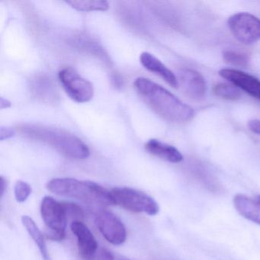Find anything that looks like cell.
I'll use <instances>...</instances> for the list:
<instances>
[{"mask_svg": "<svg viewBox=\"0 0 260 260\" xmlns=\"http://www.w3.org/2000/svg\"><path fill=\"white\" fill-rule=\"evenodd\" d=\"M134 86L144 102L167 121L186 122L194 116V110L189 106L149 79L139 77L135 80Z\"/></svg>", "mask_w": 260, "mask_h": 260, "instance_id": "cell-1", "label": "cell"}, {"mask_svg": "<svg viewBox=\"0 0 260 260\" xmlns=\"http://www.w3.org/2000/svg\"><path fill=\"white\" fill-rule=\"evenodd\" d=\"M21 133L31 139L37 140L74 159H85L90 155L89 147L80 138L63 130L41 124L21 126Z\"/></svg>", "mask_w": 260, "mask_h": 260, "instance_id": "cell-2", "label": "cell"}, {"mask_svg": "<svg viewBox=\"0 0 260 260\" xmlns=\"http://www.w3.org/2000/svg\"><path fill=\"white\" fill-rule=\"evenodd\" d=\"M47 188L57 196L77 199L92 205H115L111 191L91 181L56 178L48 182Z\"/></svg>", "mask_w": 260, "mask_h": 260, "instance_id": "cell-3", "label": "cell"}, {"mask_svg": "<svg viewBox=\"0 0 260 260\" xmlns=\"http://www.w3.org/2000/svg\"><path fill=\"white\" fill-rule=\"evenodd\" d=\"M115 205L135 213L154 216L159 213L157 202L148 194L128 187H117L111 190Z\"/></svg>", "mask_w": 260, "mask_h": 260, "instance_id": "cell-4", "label": "cell"}, {"mask_svg": "<svg viewBox=\"0 0 260 260\" xmlns=\"http://www.w3.org/2000/svg\"><path fill=\"white\" fill-rule=\"evenodd\" d=\"M41 214L46 225L47 237L54 241H61L66 236L68 215L63 202L45 196L41 205Z\"/></svg>", "mask_w": 260, "mask_h": 260, "instance_id": "cell-5", "label": "cell"}, {"mask_svg": "<svg viewBox=\"0 0 260 260\" xmlns=\"http://www.w3.org/2000/svg\"><path fill=\"white\" fill-rule=\"evenodd\" d=\"M228 27L234 37L244 45H252L260 40V19L248 13L233 15Z\"/></svg>", "mask_w": 260, "mask_h": 260, "instance_id": "cell-6", "label": "cell"}, {"mask_svg": "<svg viewBox=\"0 0 260 260\" xmlns=\"http://www.w3.org/2000/svg\"><path fill=\"white\" fill-rule=\"evenodd\" d=\"M59 80L67 94L79 103H87L94 95L93 86L82 77L75 70L65 68L58 74Z\"/></svg>", "mask_w": 260, "mask_h": 260, "instance_id": "cell-7", "label": "cell"}, {"mask_svg": "<svg viewBox=\"0 0 260 260\" xmlns=\"http://www.w3.org/2000/svg\"><path fill=\"white\" fill-rule=\"evenodd\" d=\"M95 223L105 239L115 246L122 244L126 240L127 232L124 223L111 211L100 210L95 216Z\"/></svg>", "mask_w": 260, "mask_h": 260, "instance_id": "cell-8", "label": "cell"}, {"mask_svg": "<svg viewBox=\"0 0 260 260\" xmlns=\"http://www.w3.org/2000/svg\"><path fill=\"white\" fill-rule=\"evenodd\" d=\"M71 229L77 239L79 254L83 260H94L98 250V243L90 230L80 220H74Z\"/></svg>", "mask_w": 260, "mask_h": 260, "instance_id": "cell-9", "label": "cell"}, {"mask_svg": "<svg viewBox=\"0 0 260 260\" xmlns=\"http://www.w3.org/2000/svg\"><path fill=\"white\" fill-rule=\"evenodd\" d=\"M179 80L182 90L189 98L196 101L205 98L207 92L206 82L202 74L193 70L184 69L179 72Z\"/></svg>", "mask_w": 260, "mask_h": 260, "instance_id": "cell-10", "label": "cell"}, {"mask_svg": "<svg viewBox=\"0 0 260 260\" xmlns=\"http://www.w3.org/2000/svg\"><path fill=\"white\" fill-rule=\"evenodd\" d=\"M219 74L239 89L260 100V80L253 76L234 69H222Z\"/></svg>", "mask_w": 260, "mask_h": 260, "instance_id": "cell-11", "label": "cell"}, {"mask_svg": "<svg viewBox=\"0 0 260 260\" xmlns=\"http://www.w3.org/2000/svg\"><path fill=\"white\" fill-rule=\"evenodd\" d=\"M140 61L147 71L157 74L172 87H177L179 86L176 76L153 54L143 52L140 57Z\"/></svg>", "mask_w": 260, "mask_h": 260, "instance_id": "cell-12", "label": "cell"}, {"mask_svg": "<svg viewBox=\"0 0 260 260\" xmlns=\"http://www.w3.org/2000/svg\"><path fill=\"white\" fill-rule=\"evenodd\" d=\"M145 149L150 154L173 164L183 160V156L176 147L156 139H150L145 144Z\"/></svg>", "mask_w": 260, "mask_h": 260, "instance_id": "cell-13", "label": "cell"}, {"mask_svg": "<svg viewBox=\"0 0 260 260\" xmlns=\"http://www.w3.org/2000/svg\"><path fill=\"white\" fill-rule=\"evenodd\" d=\"M236 210L244 218L260 225V203L244 194H237L234 198Z\"/></svg>", "mask_w": 260, "mask_h": 260, "instance_id": "cell-14", "label": "cell"}, {"mask_svg": "<svg viewBox=\"0 0 260 260\" xmlns=\"http://www.w3.org/2000/svg\"><path fill=\"white\" fill-rule=\"evenodd\" d=\"M22 221L28 234L39 247L44 260H51L48 255V249H47V245L43 234L39 226L36 225V222L33 220L32 218L26 215L22 217Z\"/></svg>", "mask_w": 260, "mask_h": 260, "instance_id": "cell-15", "label": "cell"}, {"mask_svg": "<svg viewBox=\"0 0 260 260\" xmlns=\"http://www.w3.org/2000/svg\"><path fill=\"white\" fill-rule=\"evenodd\" d=\"M67 4H69L72 8L78 10V11L90 12V11H106L109 10V4L106 1H86V0H80V1H67Z\"/></svg>", "mask_w": 260, "mask_h": 260, "instance_id": "cell-16", "label": "cell"}, {"mask_svg": "<svg viewBox=\"0 0 260 260\" xmlns=\"http://www.w3.org/2000/svg\"><path fill=\"white\" fill-rule=\"evenodd\" d=\"M213 92L217 96L226 100H238L241 98L240 89L234 84L218 83L213 88Z\"/></svg>", "mask_w": 260, "mask_h": 260, "instance_id": "cell-17", "label": "cell"}, {"mask_svg": "<svg viewBox=\"0 0 260 260\" xmlns=\"http://www.w3.org/2000/svg\"><path fill=\"white\" fill-rule=\"evenodd\" d=\"M223 57L226 63L234 66L245 68L249 65L250 61V58L247 54L237 50H226L223 52Z\"/></svg>", "mask_w": 260, "mask_h": 260, "instance_id": "cell-18", "label": "cell"}, {"mask_svg": "<svg viewBox=\"0 0 260 260\" xmlns=\"http://www.w3.org/2000/svg\"><path fill=\"white\" fill-rule=\"evenodd\" d=\"M53 86L48 79H40L39 83H35V92L42 99H54L56 97V90Z\"/></svg>", "mask_w": 260, "mask_h": 260, "instance_id": "cell-19", "label": "cell"}, {"mask_svg": "<svg viewBox=\"0 0 260 260\" xmlns=\"http://www.w3.org/2000/svg\"><path fill=\"white\" fill-rule=\"evenodd\" d=\"M31 193V187L24 181H18L15 185V197L18 202H24L28 199Z\"/></svg>", "mask_w": 260, "mask_h": 260, "instance_id": "cell-20", "label": "cell"}, {"mask_svg": "<svg viewBox=\"0 0 260 260\" xmlns=\"http://www.w3.org/2000/svg\"><path fill=\"white\" fill-rule=\"evenodd\" d=\"M66 210L68 217H71L74 220H80L82 221L84 218V211L82 209L81 207L77 205V204L71 203V202H63Z\"/></svg>", "mask_w": 260, "mask_h": 260, "instance_id": "cell-21", "label": "cell"}, {"mask_svg": "<svg viewBox=\"0 0 260 260\" xmlns=\"http://www.w3.org/2000/svg\"><path fill=\"white\" fill-rule=\"evenodd\" d=\"M15 135H16V132L11 127H1L0 128V140L1 141L10 139L14 137Z\"/></svg>", "mask_w": 260, "mask_h": 260, "instance_id": "cell-22", "label": "cell"}, {"mask_svg": "<svg viewBox=\"0 0 260 260\" xmlns=\"http://www.w3.org/2000/svg\"><path fill=\"white\" fill-rule=\"evenodd\" d=\"M248 126L252 132L260 135V120H251L248 123Z\"/></svg>", "mask_w": 260, "mask_h": 260, "instance_id": "cell-23", "label": "cell"}, {"mask_svg": "<svg viewBox=\"0 0 260 260\" xmlns=\"http://www.w3.org/2000/svg\"><path fill=\"white\" fill-rule=\"evenodd\" d=\"M100 260H113L114 257L110 252L106 249H102L100 252V256H99Z\"/></svg>", "mask_w": 260, "mask_h": 260, "instance_id": "cell-24", "label": "cell"}, {"mask_svg": "<svg viewBox=\"0 0 260 260\" xmlns=\"http://www.w3.org/2000/svg\"><path fill=\"white\" fill-rule=\"evenodd\" d=\"M0 181H1V198L4 197V194H5L6 190L7 188V181L4 176H1L0 178Z\"/></svg>", "mask_w": 260, "mask_h": 260, "instance_id": "cell-25", "label": "cell"}, {"mask_svg": "<svg viewBox=\"0 0 260 260\" xmlns=\"http://www.w3.org/2000/svg\"><path fill=\"white\" fill-rule=\"evenodd\" d=\"M10 106H11V103L8 100L3 98V97L0 99V109H8Z\"/></svg>", "mask_w": 260, "mask_h": 260, "instance_id": "cell-26", "label": "cell"}, {"mask_svg": "<svg viewBox=\"0 0 260 260\" xmlns=\"http://www.w3.org/2000/svg\"><path fill=\"white\" fill-rule=\"evenodd\" d=\"M255 200H256L257 202H259L260 203V194L259 196H256V198H255Z\"/></svg>", "mask_w": 260, "mask_h": 260, "instance_id": "cell-27", "label": "cell"}, {"mask_svg": "<svg viewBox=\"0 0 260 260\" xmlns=\"http://www.w3.org/2000/svg\"><path fill=\"white\" fill-rule=\"evenodd\" d=\"M118 260H131V259H128V258H118Z\"/></svg>", "mask_w": 260, "mask_h": 260, "instance_id": "cell-28", "label": "cell"}]
</instances>
